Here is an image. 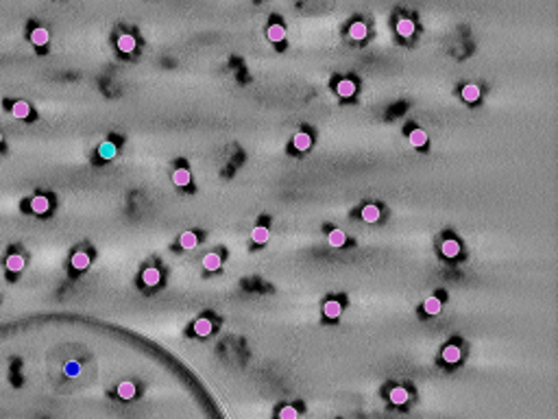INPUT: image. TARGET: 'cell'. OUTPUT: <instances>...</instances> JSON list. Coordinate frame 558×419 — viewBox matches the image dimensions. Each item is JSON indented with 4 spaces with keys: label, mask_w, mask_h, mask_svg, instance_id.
I'll return each mask as SVG.
<instances>
[{
    "label": "cell",
    "mask_w": 558,
    "mask_h": 419,
    "mask_svg": "<svg viewBox=\"0 0 558 419\" xmlns=\"http://www.w3.org/2000/svg\"><path fill=\"white\" fill-rule=\"evenodd\" d=\"M135 46H138V42H135L133 35L123 33V35L118 37V50H120V53H133Z\"/></svg>",
    "instance_id": "obj_6"
},
{
    "label": "cell",
    "mask_w": 558,
    "mask_h": 419,
    "mask_svg": "<svg viewBox=\"0 0 558 419\" xmlns=\"http://www.w3.org/2000/svg\"><path fill=\"white\" fill-rule=\"evenodd\" d=\"M142 280H144L146 286H157L161 282V273L155 269V266H149V269H144V273H142Z\"/></svg>",
    "instance_id": "obj_14"
},
{
    "label": "cell",
    "mask_w": 558,
    "mask_h": 419,
    "mask_svg": "<svg viewBox=\"0 0 558 419\" xmlns=\"http://www.w3.org/2000/svg\"><path fill=\"white\" fill-rule=\"evenodd\" d=\"M118 395L123 397V400H133V397H135V385H133V382H129V380L120 382V385H118Z\"/></svg>",
    "instance_id": "obj_21"
},
{
    "label": "cell",
    "mask_w": 558,
    "mask_h": 419,
    "mask_svg": "<svg viewBox=\"0 0 558 419\" xmlns=\"http://www.w3.org/2000/svg\"><path fill=\"white\" fill-rule=\"evenodd\" d=\"M190 181H192V175L187 168H177L175 173H172V184L179 186V188H186Z\"/></svg>",
    "instance_id": "obj_11"
},
{
    "label": "cell",
    "mask_w": 558,
    "mask_h": 419,
    "mask_svg": "<svg viewBox=\"0 0 558 419\" xmlns=\"http://www.w3.org/2000/svg\"><path fill=\"white\" fill-rule=\"evenodd\" d=\"M362 219L367 221V223H375V221H379V208L373 203L364 205L362 208Z\"/></svg>",
    "instance_id": "obj_25"
},
{
    "label": "cell",
    "mask_w": 558,
    "mask_h": 419,
    "mask_svg": "<svg viewBox=\"0 0 558 419\" xmlns=\"http://www.w3.org/2000/svg\"><path fill=\"white\" fill-rule=\"evenodd\" d=\"M179 245L184 247V249H194L196 245H199V236L194 234V231H184L179 238Z\"/></svg>",
    "instance_id": "obj_22"
},
{
    "label": "cell",
    "mask_w": 558,
    "mask_h": 419,
    "mask_svg": "<svg viewBox=\"0 0 558 419\" xmlns=\"http://www.w3.org/2000/svg\"><path fill=\"white\" fill-rule=\"evenodd\" d=\"M327 242L338 249V247H344V242H347V236H344L342 229H332V231H329V236H327Z\"/></svg>",
    "instance_id": "obj_23"
},
{
    "label": "cell",
    "mask_w": 558,
    "mask_h": 419,
    "mask_svg": "<svg viewBox=\"0 0 558 419\" xmlns=\"http://www.w3.org/2000/svg\"><path fill=\"white\" fill-rule=\"evenodd\" d=\"M116 151H118V149H116V144L109 142V140H105V142L98 146V155H100L103 160H114V158H116Z\"/></svg>",
    "instance_id": "obj_24"
},
{
    "label": "cell",
    "mask_w": 558,
    "mask_h": 419,
    "mask_svg": "<svg viewBox=\"0 0 558 419\" xmlns=\"http://www.w3.org/2000/svg\"><path fill=\"white\" fill-rule=\"evenodd\" d=\"M251 238H253V242H257V245H264V242L271 238V231H268L266 225H257V227H253Z\"/></svg>",
    "instance_id": "obj_16"
},
{
    "label": "cell",
    "mask_w": 558,
    "mask_h": 419,
    "mask_svg": "<svg viewBox=\"0 0 558 419\" xmlns=\"http://www.w3.org/2000/svg\"><path fill=\"white\" fill-rule=\"evenodd\" d=\"M423 310L428 312V315H438L440 310H443V304H440L438 297H428L423 304Z\"/></svg>",
    "instance_id": "obj_26"
},
{
    "label": "cell",
    "mask_w": 558,
    "mask_h": 419,
    "mask_svg": "<svg viewBox=\"0 0 558 419\" xmlns=\"http://www.w3.org/2000/svg\"><path fill=\"white\" fill-rule=\"evenodd\" d=\"M367 33H369V29H367V24H364V22H353L351 27H349V35H351L353 39H364V37H367Z\"/></svg>",
    "instance_id": "obj_27"
},
{
    "label": "cell",
    "mask_w": 558,
    "mask_h": 419,
    "mask_svg": "<svg viewBox=\"0 0 558 419\" xmlns=\"http://www.w3.org/2000/svg\"><path fill=\"white\" fill-rule=\"evenodd\" d=\"M0 144H2V133H0Z\"/></svg>",
    "instance_id": "obj_31"
},
{
    "label": "cell",
    "mask_w": 558,
    "mask_h": 419,
    "mask_svg": "<svg viewBox=\"0 0 558 419\" xmlns=\"http://www.w3.org/2000/svg\"><path fill=\"white\" fill-rule=\"evenodd\" d=\"M408 140H410V144H412L414 149H421V146L428 144V133H425L423 129H412V131H410V135H408Z\"/></svg>",
    "instance_id": "obj_13"
},
{
    "label": "cell",
    "mask_w": 558,
    "mask_h": 419,
    "mask_svg": "<svg viewBox=\"0 0 558 419\" xmlns=\"http://www.w3.org/2000/svg\"><path fill=\"white\" fill-rule=\"evenodd\" d=\"M336 92H338V97H342V98H351L353 94H356V83H353L351 79H341L336 85Z\"/></svg>",
    "instance_id": "obj_2"
},
{
    "label": "cell",
    "mask_w": 558,
    "mask_h": 419,
    "mask_svg": "<svg viewBox=\"0 0 558 419\" xmlns=\"http://www.w3.org/2000/svg\"><path fill=\"white\" fill-rule=\"evenodd\" d=\"M397 33L402 35V37H410V35H414V22L410 18H402L397 22Z\"/></svg>",
    "instance_id": "obj_19"
},
{
    "label": "cell",
    "mask_w": 558,
    "mask_h": 419,
    "mask_svg": "<svg viewBox=\"0 0 558 419\" xmlns=\"http://www.w3.org/2000/svg\"><path fill=\"white\" fill-rule=\"evenodd\" d=\"M90 256L85 254V251H77V254L70 258V264H72V269H77V271H85L90 266Z\"/></svg>",
    "instance_id": "obj_8"
},
{
    "label": "cell",
    "mask_w": 558,
    "mask_h": 419,
    "mask_svg": "<svg viewBox=\"0 0 558 419\" xmlns=\"http://www.w3.org/2000/svg\"><path fill=\"white\" fill-rule=\"evenodd\" d=\"M4 266H7V271H11V273H20V271L24 269V258L20 254H11L7 260H4Z\"/></svg>",
    "instance_id": "obj_12"
},
{
    "label": "cell",
    "mask_w": 558,
    "mask_h": 419,
    "mask_svg": "<svg viewBox=\"0 0 558 419\" xmlns=\"http://www.w3.org/2000/svg\"><path fill=\"white\" fill-rule=\"evenodd\" d=\"M222 264V258L218 254H207L203 256V269L205 271H218Z\"/></svg>",
    "instance_id": "obj_15"
},
{
    "label": "cell",
    "mask_w": 558,
    "mask_h": 419,
    "mask_svg": "<svg viewBox=\"0 0 558 419\" xmlns=\"http://www.w3.org/2000/svg\"><path fill=\"white\" fill-rule=\"evenodd\" d=\"M266 35H268L271 42H283V39H286V29H283L281 24H271Z\"/></svg>",
    "instance_id": "obj_17"
},
{
    "label": "cell",
    "mask_w": 558,
    "mask_h": 419,
    "mask_svg": "<svg viewBox=\"0 0 558 419\" xmlns=\"http://www.w3.org/2000/svg\"><path fill=\"white\" fill-rule=\"evenodd\" d=\"M279 419H299V411L295 406H283L279 408Z\"/></svg>",
    "instance_id": "obj_29"
},
{
    "label": "cell",
    "mask_w": 558,
    "mask_h": 419,
    "mask_svg": "<svg viewBox=\"0 0 558 419\" xmlns=\"http://www.w3.org/2000/svg\"><path fill=\"white\" fill-rule=\"evenodd\" d=\"M463 98L466 103H475V100L480 98V88L475 83H466L463 88Z\"/></svg>",
    "instance_id": "obj_20"
},
{
    "label": "cell",
    "mask_w": 558,
    "mask_h": 419,
    "mask_svg": "<svg viewBox=\"0 0 558 419\" xmlns=\"http://www.w3.org/2000/svg\"><path fill=\"white\" fill-rule=\"evenodd\" d=\"M11 114L16 116V118H29V114H31V105L27 103V100H16L11 107Z\"/></svg>",
    "instance_id": "obj_18"
},
{
    "label": "cell",
    "mask_w": 558,
    "mask_h": 419,
    "mask_svg": "<svg viewBox=\"0 0 558 419\" xmlns=\"http://www.w3.org/2000/svg\"><path fill=\"white\" fill-rule=\"evenodd\" d=\"M48 39H50V33H48V29H44V27H37V29H33V31H31V42L35 44V46H46V44H48Z\"/></svg>",
    "instance_id": "obj_9"
},
{
    "label": "cell",
    "mask_w": 558,
    "mask_h": 419,
    "mask_svg": "<svg viewBox=\"0 0 558 419\" xmlns=\"http://www.w3.org/2000/svg\"><path fill=\"white\" fill-rule=\"evenodd\" d=\"M212 327H214V325H212V321L205 319V317L194 323V332H196L199 336H210V334H212Z\"/></svg>",
    "instance_id": "obj_28"
},
{
    "label": "cell",
    "mask_w": 558,
    "mask_h": 419,
    "mask_svg": "<svg viewBox=\"0 0 558 419\" xmlns=\"http://www.w3.org/2000/svg\"><path fill=\"white\" fill-rule=\"evenodd\" d=\"M388 397L395 406H403V404L410 400V393H408V388H403V387H393L388 393Z\"/></svg>",
    "instance_id": "obj_1"
},
{
    "label": "cell",
    "mask_w": 558,
    "mask_h": 419,
    "mask_svg": "<svg viewBox=\"0 0 558 419\" xmlns=\"http://www.w3.org/2000/svg\"><path fill=\"white\" fill-rule=\"evenodd\" d=\"M440 251H443L445 258H456V256L460 254V242L454 240V238H447L440 245Z\"/></svg>",
    "instance_id": "obj_10"
},
{
    "label": "cell",
    "mask_w": 558,
    "mask_h": 419,
    "mask_svg": "<svg viewBox=\"0 0 558 419\" xmlns=\"http://www.w3.org/2000/svg\"><path fill=\"white\" fill-rule=\"evenodd\" d=\"M79 371H81V367L77 362H68V365H65V373H68V376H79Z\"/></svg>",
    "instance_id": "obj_30"
},
{
    "label": "cell",
    "mask_w": 558,
    "mask_h": 419,
    "mask_svg": "<svg viewBox=\"0 0 558 419\" xmlns=\"http://www.w3.org/2000/svg\"><path fill=\"white\" fill-rule=\"evenodd\" d=\"M342 312V304L338 299H329L325 301V306H323V315L327 317V319H338Z\"/></svg>",
    "instance_id": "obj_4"
},
{
    "label": "cell",
    "mask_w": 558,
    "mask_h": 419,
    "mask_svg": "<svg viewBox=\"0 0 558 419\" xmlns=\"http://www.w3.org/2000/svg\"><path fill=\"white\" fill-rule=\"evenodd\" d=\"M292 144H295L297 151H308L312 146V135L306 133V131H299V133H295V138H292Z\"/></svg>",
    "instance_id": "obj_7"
},
{
    "label": "cell",
    "mask_w": 558,
    "mask_h": 419,
    "mask_svg": "<svg viewBox=\"0 0 558 419\" xmlns=\"http://www.w3.org/2000/svg\"><path fill=\"white\" fill-rule=\"evenodd\" d=\"M460 358H463V350H460L458 345H454V343L443 350V360L449 362V365H456V362H460Z\"/></svg>",
    "instance_id": "obj_3"
},
{
    "label": "cell",
    "mask_w": 558,
    "mask_h": 419,
    "mask_svg": "<svg viewBox=\"0 0 558 419\" xmlns=\"http://www.w3.org/2000/svg\"><path fill=\"white\" fill-rule=\"evenodd\" d=\"M31 210L35 212V214H46V212L50 210V201H48V196H44V194L33 196V199H31Z\"/></svg>",
    "instance_id": "obj_5"
}]
</instances>
